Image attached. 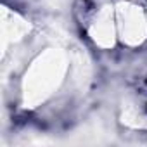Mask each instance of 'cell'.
<instances>
[{
    "label": "cell",
    "instance_id": "1",
    "mask_svg": "<svg viewBox=\"0 0 147 147\" xmlns=\"http://www.w3.org/2000/svg\"><path fill=\"white\" fill-rule=\"evenodd\" d=\"M67 55L59 49H47L28 67L23 80V104L35 109L43 104L64 82Z\"/></svg>",
    "mask_w": 147,
    "mask_h": 147
},
{
    "label": "cell",
    "instance_id": "2",
    "mask_svg": "<svg viewBox=\"0 0 147 147\" xmlns=\"http://www.w3.org/2000/svg\"><path fill=\"white\" fill-rule=\"evenodd\" d=\"M116 30L119 38L130 45L137 47L147 38V18L144 11L131 2H119L114 9Z\"/></svg>",
    "mask_w": 147,
    "mask_h": 147
},
{
    "label": "cell",
    "instance_id": "3",
    "mask_svg": "<svg viewBox=\"0 0 147 147\" xmlns=\"http://www.w3.org/2000/svg\"><path fill=\"white\" fill-rule=\"evenodd\" d=\"M88 33H90L92 40H94L100 49H111V47L114 45L116 33H118V30H116V18H114V9H111V7H102V9L95 14L94 21H92V24H90V28H88Z\"/></svg>",
    "mask_w": 147,
    "mask_h": 147
},
{
    "label": "cell",
    "instance_id": "4",
    "mask_svg": "<svg viewBox=\"0 0 147 147\" xmlns=\"http://www.w3.org/2000/svg\"><path fill=\"white\" fill-rule=\"evenodd\" d=\"M30 23L19 16L18 12L2 7V23H0V36H2V50L5 52V49L11 43H16L19 40H23L28 33H30Z\"/></svg>",
    "mask_w": 147,
    "mask_h": 147
},
{
    "label": "cell",
    "instance_id": "5",
    "mask_svg": "<svg viewBox=\"0 0 147 147\" xmlns=\"http://www.w3.org/2000/svg\"><path fill=\"white\" fill-rule=\"evenodd\" d=\"M121 121L126 126H130V128H138V130H145L147 128V114L138 111L135 106H126L123 109Z\"/></svg>",
    "mask_w": 147,
    "mask_h": 147
}]
</instances>
